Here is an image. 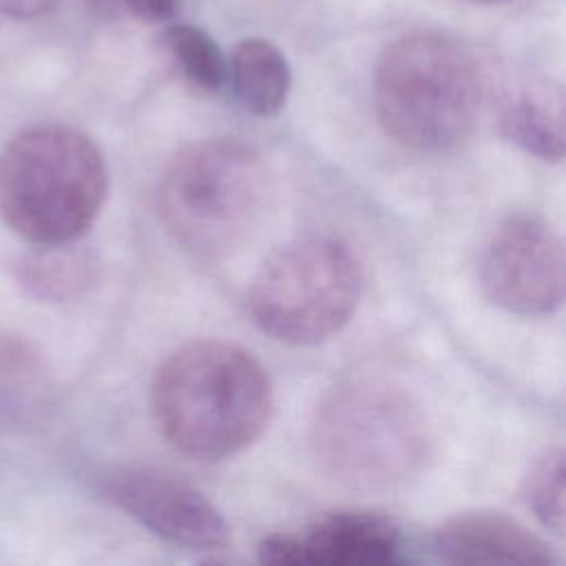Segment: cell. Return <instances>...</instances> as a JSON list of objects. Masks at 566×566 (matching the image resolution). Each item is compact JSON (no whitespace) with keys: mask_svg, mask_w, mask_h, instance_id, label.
<instances>
[{"mask_svg":"<svg viewBox=\"0 0 566 566\" xmlns=\"http://www.w3.org/2000/svg\"><path fill=\"white\" fill-rule=\"evenodd\" d=\"M150 407L161 436L181 453L219 462L248 449L274 407L265 367L226 340H192L155 371Z\"/></svg>","mask_w":566,"mask_h":566,"instance_id":"obj_1","label":"cell"},{"mask_svg":"<svg viewBox=\"0 0 566 566\" xmlns=\"http://www.w3.org/2000/svg\"><path fill=\"white\" fill-rule=\"evenodd\" d=\"M321 469L336 482L380 493L405 486L431 458L433 436L420 402L378 378H352L325 394L312 422Z\"/></svg>","mask_w":566,"mask_h":566,"instance_id":"obj_2","label":"cell"},{"mask_svg":"<svg viewBox=\"0 0 566 566\" xmlns=\"http://www.w3.org/2000/svg\"><path fill=\"white\" fill-rule=\"evenodd\" d=\"M106 192V159L73 126L38 124L0 150V217L33 245L77 241L97 219Z\"/></svg>","mask_w":566,"mask_h":566,"instance_id":"obj_3","label":"cell"},{"mask_svg":"<svg viewBox=\"0 0 566 566\" xmlns=\"http://www.w3.org/2000/svg\"><path fill=\"white\" fill-rule=\"evenodd\" d=\"M270 199L263 157L234 137L186 146L159 186V217L192 256L217 261L234 254L256 232Z\"/></svg>","mask_w":566,"mask_h":566,"instance_id":"obj_4","label":"cell"},{"mask_svg":"<svg viewBox=\"0 0 566 566\" xmlns=\"http://www.w3.org/2000/svg\"><path fill=\"white\" fill-rule=\"evenodd\" d=\"M376 113L398 144L413 150H447L475 126L482 73L473 53L438 31L394 40L374 73Z\"/></svg>","mask_w":566,"mask_h":566,"instance_id":"obj_5","label":"cell"},{"mask_svg":"<svg viewBox=\"0 0 566 566\" xmlns=\"http://www.w3.org/2000/svg\"><path fill=\"white\" fill-rule=\"evenodd\" d=\"M363 270L347 243L310 234L281 245L252 279L254 323L287 345H316L356 312Z\"/></svg>","mask_w":566,"mask_h":566,"instance_id":"obj_6","label":"cell"},{"mask_svg":"<svg viewBox=\"0 0 566 566\" xmlns=\"http://www.w3.org/2000/svg\"><path fill=\"white\" fill-rule=\"evenodd\" d=\"M484 296L517 316H548L566 292V256L559 234L531 214L497 226L480 259Z\"/></svg>","mask_w":566,"mask_h":566,"instance_id":"obj_7","label":"cell"},{"mask_svg":"<svg viewBox=\"0 0 566 566\" xmlns=\"http://www.w3.org/2000/svg\"><path fill=\"white\" fill-rule=\"evenodd\" d=\"M102 495L150 533L190 551H219L230 542L221 511L195 486L146 467L99 473Z\"/></svg>","mask_w":566,"mask_h":566,"instance_id":"obj_8","label":"cell"},{"mask_svg":"<svg viewBox=\"0 0 566 566\" xmlns=\"http://www.w3.org/2000/svg\"><path fill=\"white\" fill-rule=\"evenodd\" d=\"M402 537L394 522L374 513H329L303 535L274 533L261 539L263 564L382 566L398 562Z\"/></svg>","mask_w":566,"mask_h":566,"instance_id":"obj_9","label":"cell"},{"mask_svg":"<svg viewBox=\"0 0 566 566\" xmlns=\"http://www.w3.org/2000/svg\"><path fill=\"white\" fill-rule=\"evenodd\" d=\"M433 551L447 564L555 566L544 539L502 511H464L433 533Z\"/></svg>","mask_w":566,"mask_h":566,"instance_id":"obj_10","label":"cell"},{"mask_svg":"<svg viewBox=\"0 0 566 566\" xmlns=\"http://www.w3.org/2000/svg\"><path fill=\"white\" fill-rule=\"evenodd\" d=\"M500 130L515 146L544 161L564 157V95L544 77L509 80L497 102Z\"/></svg>","mask_w":566,"mask_h":566,"instance_id":"obj_11","label":"cell"},{"mask_svg":"<svg viewBox=\"0 0 566 566\" xmlns=\"http://www.w3.org/2000/svg\"><path fill=\"white\" fill-rule=\"evenodd\" d=\"M55 385L42 352L22 334L0 329V429H29L46 420Z\"/></svg>","mask_w":566,"mask_h":566,"instance_id":"obj_12","label":"cell"},{"mask_svg":"<svg viewBox=\"0 0 566 566\" xmlns=\"http://www.w3.org/2000/svg\"><path fill=\"white\" fill-rule=\"evenodd\" d=\"M95 256L75 241L35 245L18 265L15 276L22 292L40 303H69L88 292L95 283Z\"/></svg>","mask_w":566,"mask_h":566,"instance_id":"obj_13","label":"cell"},{"mask_svg":"<svg viewBox=\"0 0 566 566\" xmlns=\"http://www.w3.org/2000/svg\"><path fill=\"white\" fill-rule=\"evenodd\" d=\"M228 80L245 111L270 117L279 113L292 86L285 55L263 38H245L228 57Z\"/></svg>","mask_w":566,"mask_h":566,"instance_id":"obj_14","label":"cell"},{"mask_svg":"<svg viewBox=\"0 0 566 566\" xmlns=\"http://www.w3.org/2000/svg\"><path fill=\"white\" fill-rule=\"evenodd\" d=\"M161 42L195 86L208 93L223 88L228 82V57L203 29L192 24H170L161 33Z\"/></svg>","mask_w":566,"mask_h":566,"instance_id":"obj_15","label":"cell"},{"mask_svg":"<svg viewBox=\"0 0 566 566\" xmlns=\"http://www.w3.org/2000/svg\"><path fill=\"white\" fill-rule=\"evenodd\" d=\"M522 497L533 515L553 533H564V451L546 449L528 469Z\"/></svg>","mask_w":566,"mask_h":566,"instance_id":"obj_16","label":"cell"},{"mask_svg":"<svg viewBox=\"0 0 566 566\" xmlns=\"http://www.w3.org/2000/svg\"><path fill=\"white\" fill-rule=\"evenodd\" d=\"M126 9L142 22L161 24L175 18L177 0H122Z\"/></svg>","mask_w":566,"mask_h":566,"instance_id":"obj_17","label":"cell"},{"mask_svg":"<svg viewBox=\"0 0 566 566\" xmlns=\"http://www.w3.org/2000/svg\"><path fill=\"white\" fill-rule=\"evenodd\" d=\"M57 0H0V11L15 20H33L49 13Z\"/></svg>","mask_w":566,"mask_h":566,"instance_id":"obj_18","label":"cell"},{"mask_svg":"<svg viewBox=\"0 0 566 566\" xmlns=\"http://www.w3.org/2000/svg\"><path fill=\"white\" fill-rule=\"evenodd\" d=\"M88 2H91V7H93V9L108 13V11H113V9L117 7V2H119V0H88Z\"/></svg>","mask_w":566,"mask_h":566,"instance_id":"obj_19","label":"cell"},{"mask_svg":"<svg viewBox=\"0 0 566 566\" xmlns=\"http://www.w3.org/2000/svg\"><path fill=\"white\" fill-rule=\"evenodd\" d=\"M475 4H502V2H511V0H469Z\"/></svg>","mask_w":566,"mask_h":566,"instance_id":"obj_20","label":"cell"}]
</instances>
